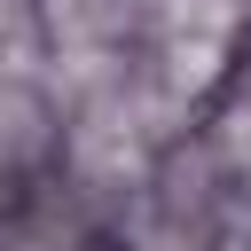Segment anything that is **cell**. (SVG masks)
I'll return each mask as SVG.
<instances>
[{
	"instance_id": "obj_4",
	"label": "cell",
	"mask_w": 251,
	"mask_h": 251,
	"mask_svg": "<svg viewBox=\"0 0 251 251\" xmlns=\"http://www.w3.org/2000/svg\"><path fill=\"white\" fill-rule=\"evenodd\" d=\"M47 141V102L39 86H0V157H31Z\"/></svg>"
},
{
	"instance_id": "obj_1",
	"label": "cell",
	"mask_w": 251,
	"mask_h": 251,
	"mask_svg": "<svg viewBox=\"0 0 251 251\" xmlns=\"http://www.w3.org/2000/svg\"><path fill=\"white\" fill-rule=\"evenodd\" d=\"M71 165H78L86 180H102V188L141 180V165H149V133H141V118H133L126 94H110V102H94V110L71 118Z\"/></svg>"
},
{
	"instance_id": "obj_5",
	"label": "cell",
	"mask_w": 251,
	"mask_h": 251,
	"mask_svg": "<svg viewBox=\"0 0 251 251\" xmlns=\"http://www.w3.org/2000/svg\"><path fill=\"white\" fill-rule=\"evenodd\" d=\"M212 157H220V165H235V173L251 165V102H235V110L220 118V141H212Z\"/></svg>"
},
{
	"instance_id": "obj_6",
	"label": "cell",
	"mask_w": 251,
	"mask_h": 251,
	"mask_svg": "<svg viewBox=\"0 0 251 251\" xmlns=\"http://www.w3.org/2000/svg\"><path fill=\"white\" fill-rule=\"evenodd\" d=\"M0 188H8V157H0Z\"/></svg>"
},
{
	"instance_id": "obj_3",
	"label": "cell",
	"mask_w": 251,
	"mask_h": 251,
	"mask_svg": "<svg viewBox=\"0 0 251 251\" xmlns=\"http://www.w3.org/2000/svg\"><path fill=\"white\" fill-rule=\"evenodd\" d=\"M39 78V16L24 0H0V86H31Z\"/></svg>"
},
{
	"instance_id": "obj_2",
	"label": "cell",
	"mask_w": 251,
	"mask_h": 251,
	"mask_svg": "<svg viewBox=\"0 0 251 251\" xmlns=\"http://www.w3.org/2000/svg\"><path fill=\"white\" fill-rule=\"evenodd\" d=\"M220 71H227V39H204V31H180V39H165V55H157V86H165L173 102H204V94L220 86Z\"/></svg>"
}]
</instances>
